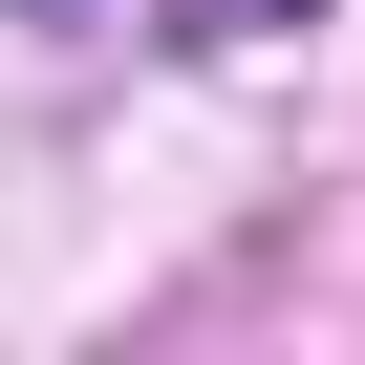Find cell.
Here are the masks:
<instances>
[{
  "label": "cell",
  "instance_id": "obj_1",
  "mask_svg": "<svg viewBox=\"0 0 365 365\" xmlns=\"http://www.w3.org/2000/svg\"><path fill=\"white\" fill-rule=\"evenodd\" d=\"M258 22H301V0H172V43H258Z\"/></svg>",
  "mask_w": 365,
  "mask_h": 365
}]
</instances>
